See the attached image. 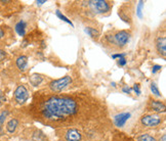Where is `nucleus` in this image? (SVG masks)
I'll return each instance as SVG.
<instances>
[{"mask_svg":"<svg viewBox=\"0 0 166 141\" xmlns=\"http://www.w3.org/2000/svg\"><path fill=\"white\" fill-rule=\"evenodd\" d=\"M81 101L67 95H48L38 101L35 107L38 120L49 125L73 123L83 110Z\"/></svg>","mask_w":166,"mask_h":141,"instance_id":"1","label":"nucleus"},{"mask_svg":"<svg viewBox=\"0 0 166 141\" xmlns=\"http://www.w3.org/2000/svg\"><path fill=\"white\" fill-rule=\"evenodd\" d=\"M72 77L71 76H65L63 78L56 79V80L51 81L48 84V88L49 90L53 93H59L64 90L65 88L68 87L69 85L72 84Z\"/></svg>","mask_w":166,"mask_h":141,"instance_id":"2","label":"nucleus"},{"mask_svg":"<svg viewBox=\"0 0 166 141\" xmlns=\"http://www.w3.org/2000/svg\"><path fill=\"white\" fill-rule=\"evenodd\" d=\"M87 5L92 11L93 13H100L104 14L106 12H109L111 9V5L108 1H104V0H95V1H88Z\"/></svg>","mask_w":166,"mask_h":141,"instance_id":"3","label":"nucleus"},{"mask_svg":"<svg viewBox=\"0 0 166 141\" xmlns=\"http://www.w3.org/2000/svg\"><path fill=\"white\" fill-rule=\"evenodd\" d=\"M164 122V118L159 115H145L140 118V123L143 126L148 128H156Z\"/></svg>","mask_w":166,"mask_h":141,"instance_id":"4","label":"nucleus"},{"mask_svg":"<svg viewBox=\"0 0 166 141\" xmlns=\"http://www.w3.org/2000/svg\"><path fill=\"white\" fill-rule=\"evenodd\" d=\"M130 33L127 31H117L115 34H113V46H116L118 48L124 47L130 40Z\"/></svg>","mask_w":166,"mask_h":141,"instance_id":"5","label":"nucleus"},{"mask_svg":"<svg viewBox=\"0 0 166 141\" xmlns=\"http://www.w3.org/2000/svg\"><path fill=\"white\" fill-rule=\"evenodd\" d=\"M29 96L30 94L28 89L25 87L24 85H19L16 88V90H14V100L17 101V103H19V104L26 103V101L29 99Z\"/></svg>","mask_w":166,"mask_h":141,"instance_id":"6","label":"nucleus"},{"mask_svg":"<svg viewBox=\"0 0 166 141\" xmlns=\"http://www.w3.org/2000/svg\"><path fill=\"white\" fill-rule=\"evenodd\" d=\"M131 117V113L128 112H124V113H117L116 116H114L113 118V123L116 127L118 128H122L125 126V124L127 123V121L129 120Z\"/></svg>","mask_w":166,"mask_h":141,"instance_id":"7","label":"nucleus"},{"mask_svg":"<svg viewBox=\"0 0 166 141\" xmlns=\"http://www.w3.org/2000/svg\"><path fill=\"white\" fill-rule=\"evenodd\" d=\"M66 141H82V134L76 128H70L65 133Z\"/></svg>","mask_w":166,"mask_h":141,"instance_id":"8","label":"nucleus"},{"mask_svg":"<svg viewBox=\"0 0 166 141\" xmlns=\"http://www.w3.org/2000/svg\"><path fill=\"white\" fill-rule=\"evenodd\" d=\"M149 108L154 110L156 113H164L165 112V103L160 100H150Z\"/></svg>","mask_w":166,"mask_h":141,"instance_id":"9","label":"nucleus"},{"mask_svg":"<svg viewBox=\"0 0 166 141\" xmlns=\"http://www.w3.org/2000/svg\"><path fill=\"white\" fill-rule=\"evenodd\" d=\"M156 48L157 51L159 52L163 57H165L166 55V38L163 37H158L156 40Z\"/></svg>","mask_w":166,"mask_h":141,"instance_id":"10","label":"nucleus"},{"mask_svg":"<svg viewBox=\"0 0 166 141\" xmlns=\"http://www.w3.org/2000/svg\"><path fill=\"white\" fill-rule=\"evenodd\" d=\"M17 68L19 69L21 72H25L28 68V57L26 55H21L17 58L16 60Z\"/></svg>","mask_w":166,"mask_h":141,"instance_id":"11","label":"nucleus"},{"mask_svg":"<svg viewBox=\"0 0 166 141\" xmlns=\"http://www.w3.org/2000/svg\"><path fill=\"white\" fill-rule=\"evenodd\" d=\"M14 29H16V32L20 36L24 37L25 35H26V31H27V23L24 21V19H21V21H19L18 23L16 24Z\"/></svg>","mask_w":166,"mask_h":141,"instance_id":"12","label":"nucleus"},{"mask_svg":"<svg viewBox=\"0 0 166 141\" xmlns=\"http://www.w3.org/2000/svg\"><path fill=\"white\" fill-rule=\"evenodd\" d=\"M19 126V121L17 120V119H11V120L7 122L6 124V130L8 133H11V134H12V133L16 132L17 128H18Z\"/></svg>","mask_w":166,"mask_h":141,"instance_id":"13","label":"nucleus"},{"mask_svg":"<svg viewBox=\"0 0 166 141\" xmlns=\"http://www.w3.org/2000/svg\"><path fill=\"white\" fill-rule=\"evenodd\" d=\"M43 82V76L39 74H33L30 77V83L33 86H38Z\"/></svg>","mask_w":166,"mask_h":141,"instance_id":"14","label":"nucleus"},{"mask_svg":"<svg viewBox=\"0 0 166 141\" xmlns=\"http://www.w3.org/2000/svg\"><path fill=\"white\" fill-rule=\"evenodd\" d=\"M84 30H85V32L91 37V38L95 39V40L96 39H98V37H100V35H101L100 31H98L96 28H93V27H86Z\"/></svg>","mask_w":166,"mask_h":141,"instance_id":"15","label":"nucleus"},{"mask_svg":"<svg viewBox=\"0 0 166 141\" xmlns=\"http://www.w3.org/2000/svg\"><path fill=\"white\" fill-rule=\"evenodd\" d=\"M7 116H8V110H3V112L0 113V135L3 133V126H4V123H5Z\"/></svg>","mask_w":166,"mask_h":141,"instance_id":"16","label":"nucleus"},{"mask_svg":"<svg viewBox=\"0 0 166 141\" xmlns=\"http://www.w3.org/2000/svg\"><path fill=\"white\" fill-rule=\"evenodd\" d=\"M135 139H137V141H157L155 139V137H153V136H151L149 134H146V133L137 135V137H135Z\"/></svg>","mask_w":166,"mask_h":141,"instance_id":"17","label":"nucleus"},{"mask_svg":"<svg viewBox=\"0 0 166 141\" xmlns=\"http://www.w3.org/2000/svg\"><path fill=\"white\" fill-rule=\"evenodd\" d=\"M150 88H151V91H152V93L154 94V95L158 96V97H161V96H162V93L160 92L159 88L157 87V85H156L155 83H151Z\"/></svg>","mask_w":166,"mask_h":141,"instance_id":"18","label":"nucleus"},{"mask_svg":"<svg viewBox=\"0 0 166 141\" xmlns=\"http://www.w3.org/2000/svg\"><path fill=\"white\" fill-rule=\"evenodd\" d=\"M56 16H58V18H59V19H62V21H63V22H66L67 24L71 25V26L73 27V23H72V22H71L68 18H66V16H64V14L62 13V12L59 11V10H56Z\"/></svg>","mask_w":166,"mask_h":141,"instance_id":"19","label":"nucleus"},{"mask_svg":"<svg viewBox=\"0 0 166 141\" xmlns=\"http://www.w3.org/2000/svg\"><path fill=\"white\" fill-rule=\"evenodd\" d=\"M44 139H45V136L43 135V133L41 132V131H36L35 133H34L33 135V140L35 141H43Z\"/></svg>","mask_w":166,"mask_h":141,"instance_id":"20","label":"nucleus"},{"mask_svg":"<svg viewBox=\"0 0 166 141\" xmlns=\"http://www.w3.org/2000/svg\"><path fill=\"white\" fill-rule=\"evenodd\" d=\"M143 1H140L137 7V14L140 19L143 18Z\"/></svg>","mask_w":166,"mask_h":141,"instance_id":"21","label":"nucleus"},{"mask_svg":"<svg viewBox=\"0 0 166 141\" xmlns=\"http://www.w3.org/2000/svg\"><path fill=\"white\" fill-rule=\"evenodd\" d=\"M132 89H133V91L137 93V95H140V84H134Z\"/></svg>","mask_w":166,"mask_h":141,"instance_id":"22","label":"nucleus"},{"mask_svg":"<svg viewBox=\"0 0 166 141\" xmlns=\"http://www.w3.org/2000/svg\"><path fill=\"white\" fill-rule=\"evenodd\" d=\"M125 55L126 54L125 53H114L112 54V58L113 59H116V58H123V57H125Z\"/></svg>","mask_w":166,"mask_h":141,"instance_id":"23","label":"nucleus"},{"mask_svg":"<svg viewBox=\"0 0 166 141\" xmlns=\"http://www.w3.org/2000/svg\"><path fill=\"white\" fill-rule=\"evenodd\" d=\"M117 63H118V66H124L126 65V63H127V60H126L125 57L119 58L118 61H117Z\"/></svg>","mask_w":166,"mask_h":141,"instance_id":"24","label":"nucleus"},{"mask_svg":"<svg viewBox=\"0 0 166 141\" xmlns=\"http://www.w3.org/2000/svg\"><path fill=\"white\" fill-rule=\"evenodd\" d=\"M161 69H162V66H159V65H155V66H153V68H152V73H153V74H156V73H157V72L161 71Z\"/></svg>","mask_w":166,"mask_h":141,"instance_id":"25","label":"nucleus"},{"mask_svg":"<svg viewBox=\"0 0 166 141\" xmlns=\"http://www.w3.org/2000/svg\"><path fill=\"white\" fill-rule=\"evenodd\" d=\"M122 91H123V92H124V93H130L131 91H132V89L129 88V87H128V86H125V87H123V88H122Z\"/></svg>","mask_w":166,"mask_h":141,"instance_id":"26","label":"nucleus"},{"mask_svg":"<svg viewBox=\"0 0 166 141\" xmlns=\"http://www.w3.org/2000/svg\"><path fill=\"white\" fill-rule=\"evenodd\" d=\"M5 56H6L5 51H3V50H0V60H3V59L5 58Z\"/></svg>","mask_w":166,"mask_h":141,"instance_id":"27","label":"nucleus"},{"mask_svg":"<svg viewBox=\"0 0 166 141\" xmlns=\"http://www.w3.org/2000/svg\"><path fill=\"white\" fill-rule=\"evenodd\" d=\"M4 35H5V33H4V30H3V28H1V27H0V39L3 38Z\"/></svg>","mask_w":166,"mask_h":141,"instance_id":"28","label":"nucleus"},{"mask_svg":"<svg viewBox=\"0 0 166 141\" xmlns=\"http://www.w3.org/2000/svg\"><path fill=\"white\" fill-rule=\"evenodd\" d=\"M3 100H4V96H3V94H2L1 91H0V104L3 102Z\"/></svg>","mask_w":166,"mask_h":141,"instance_id":"29","label":"nucleus"},{"mask_svg":"<svg viewBox=\"0 0 166 141\" xmlns=\"http://www.w3.org/2000/svg\"><path fill=\"white\" fill-rule=\"evenodd\" d=\"M45 0H40V1H36V3H37V5H42L43 3H45Z\"/></svg>","mask_w":166,"mask_h":141,"instance_id":"30","label":"nucleus"},{"mask_svg":"<svg viewBox=\"0 0 166 141\" xmlns=\"http://www.w3.org/2000/svg\"><path fill=\"white\" fill-rule=\"evenodd\" d=\"M159 141H166V135H165V134H163L162 136H161L160 139H159Z\"/></svg>","mask_w":166,"mask_h":141,"instance_id":"31","label":"nucleus"}]
</instances>
